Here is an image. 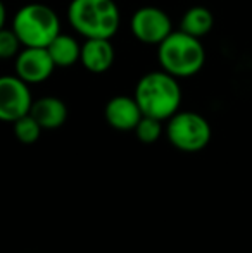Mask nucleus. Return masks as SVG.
I'll list each match as a JSON object with an SVG mask.
<instances>
[{"instance_id": "13", "label": "nucleus", "mask_w": 252, "mask_h": 253, "mask_svg": "<svg viewBox=\"0 0 252 253\" xmlns=\"http://www.w3.org/2000/svg\"><path fill=\"white\" fill-rule=\"evenodd\" d=\"M212 24H214V17H212L211 10L205 9V7L197 5V7H192V9H189L183 14L182 28L180 30L195 38H202L212 30Z\"/></svg>"}, {"instance_id": "7", "label": "nucleus", "mask_w": 252, "mask_h": 253, "mask_svg": "<svg viewBox=\"0 0 252 253\" xmlns=\"http://www.w3.org/2000/svg\"><path fill=\"white\" fill-rule=\"evenodd\" d=\"M33 107L30 84L19 76L0 78V119L5 123H16L28 116Z\"/></svg>"}, {"instance_id": "1", "label": "nucleus", "mask_w": 252, "mask_h": 253, "mask_svg": "<svg viewBox=\"0 0 252 253\" xmlns=\"http://www.w3.org/2000/svg\"><path fill=\"white\" fill-rule=\"evenodd\" d=\"M176 80L178 78L166 71H152L142 76L133 97L137 98L144 116L166 121L178 112L182 103V88Z\"/></svg>"}, {"instance_id": "6", "label": "nucleus", "mask_w": 252, "mask_h": 253, "mask_svg": "<svg viewBox=\"0 0 252 253\" xmlns=\"http://www.w3.org/2000/svg\"><path fill=\"white\" fill-rule=\"evenodd\" d=\"M130 28L133 37L145 45H161L173 33L169 16L157 7H142L131 16Z\"/></svg>"}, {"instance_id": "5", "label": "nucleus", "mask_w": 252, "mask_h": 253, "mask_svg": "<svg viewBox=\"0 0 252 253\" xmlns=\"http://www.w3.org/2000/svg\"><path fill=\"white\" fill-rule=\"evenodd\" d=\"M169 143L182 152H201L211 141V126L207 119L197 112H176L171 119H168L166 126Z\"/></svg>"}, {"instance_id": "9", "label": "nucleus", "mask_w": 252, "mask_h": 253, "mask_svg": "<svg viewBox=\"0 0 252 253\" xmlns=\"http://www.w3.org/2000/svg\"><path fill=\"white\" fill-rule=\"evenodd\" d=\"M104 117L111 127L118 131H135L137 124L144 117L140 105H138L135 97H125V95H118V97L111 98L105 103Z\"/></svg>"}, {"instance_id": "4", "label": "nucleus", "mask_w": 252, "mask_h": 253, "mask_svg": "<svg viewBox=\"0 0 252 253\" xmlns=\"http://www.w3.org/2000/svg\"><path fill=\"white\" fill-rule=\"evenodd\" d=\"M12 30L23 47L47 48L52 40L61 35V21L49 5L28 3L16 12Z\"/></svg>"}, {"instance_id": "11", "label": "nucleus", "mask_w": 252, "mask_h": 253, "mask_svg": "<svg viewBox=\"0 0 252 253\" xmlns=\"http://www.w3.org/2000/svg\"><path fill=\"white\" fill-rule=\"evenodd\" d=\"M31 116L40 123L44 129H57L67 119V107L61 98L44 97L33 102Z\"/></svg>"}, {"instance_id": "15", "label": "nucleus", "mask_w": 252, "mask_h": 253, "mask_svg": "<svg viewBox=\"0 0 252 253\" xmlns=\"http://www.w3.org/2000/svg\"><path fill=\"white\" fill-rule=\"evenodd\" d=\"M135 134L142 143H155L162 134V121L144 116L135 127Z\"/></svg>"}, {"instance_id": "12", "label": "nucleus", "mask_w": 252, "mask_h": 253, "mask_svg": "<svg viewBox=\"0 0 252 253\" xmlns=\"http://www.w3.org/2000/svg\"><path fill=\"white\" fill-rule=\"evenodd\" d=\"M47 50L57 67H69L81 59V45L69 35H57Z\"/></svg>"}, {"instance_id": "3", "label": "nucleus", "mask_w": 252, "mask_h": 253, "mask_svg": "<svg viewBox=\"0 0 252 253\" xmlns=\"http://www.w3.org/2000/svg\"><path fill=\"white\" fill-rule=\"evenodd\" d=\"M157 59L161 69L175 78H190L202 69L205 50L201 38L185 31H173L161 45H157Z\"/></svg>"}, {"instance_id": "14", "label": "nucleus", "mask_w": 252, "mask_h": 253, "mask_svg": "<svg viewBox=\"0 0 252 253\" xmlns=\"http://www.w3.org/2000/svg\"><path fill=\"white\" fill-rule=\"evenodd\" d=\"M12 124H14V134H16L17 140L24 145L35 143V141L40 138L42 131H44V127L40 126V123H38L31 114L23 116L21 119H17L16 123H12Z\"/></svg>"}, {"instance_id": "8", "label": "nucleus", "mask_w": 252, "mask_h": 253, "mask_svg": "<svg viewBox=\"0 0 252 253\" xmlns=\"http://www.w3.org/2000/svg\"><path fill=\"white\" fill-rule=\"evenodd\" d=\"M55 67L50 53L44 47H24L16 57V76L28 84L44 83L52 76Z\"/></svg>"}, {"instance_id": "2", "label": "nucleus", "mask_w": 252, "mask_h": 253, "mask_svg": "<svg viewBox=\"0 0 252 253\" xmlns=\"http://www.w3.org/2000/svg\"><path fill=\"white\" fill-rule=\"evenodd\" d=\"M71 26L88 38L111 40L119 30V9L114 0H73L67 9Z\"/></svg>"}, {"instance_id": "16", "label": "nucleus", "mask_w": 252, "mask_h": 253, "mask_svg": "<svg viewBox=\"0 0 252 253\" xmlns=\"http://www.w3.org/2000/svg\"><path fill=\"white\" fill-rule=\"evenodd\" d=\"M21 42L17 38V35L14 33V30H0V57L2 59H10V57L19 53Z\"/></svg>"}, {"instance_id": "10", "label": "nucleus", "mask_w": 252, "mask_h": 253, "mask_svg": "<svg viewBox=\"0 0 252 253\" xmlns=\"http://www.w3.org/2000/svg\"><path fill=\"white\" fill-rule=\"evenodd\" d=\"M80 62L87 71L94 74H102L111 69L114 62V47L111 40L105 38H88L81 45Z\"/></svg>"}]
</instances>
